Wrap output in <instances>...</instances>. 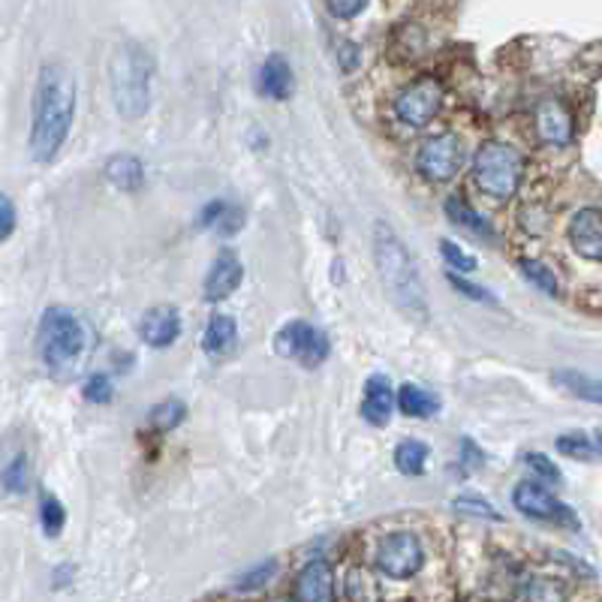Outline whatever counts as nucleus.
Returning a JSON list of instances; mask_svg holds the SVG:
<instances>
[{"instance_id": "nucleus-32", "label": "nucleus", "mask_w": 602, "mask_h": 602, "mask_svg": "<svg viewBox=\"0 0 602 602\" xmlns=\"http://www.w3.org/2000/svg\"><path fill=\"white\" fill-rule=\"evenodd\" d=\"M114 395L112 380L106 374H94L88 383H84V398L91 401V404H109Z\"/></svg>"}, {"instance_id": "nucleus-24", "label": "nucleus", "mask_w": 602, "mask_h": 602, "mask_svg": "<svg viewBox=\"0 0 602 602\" xmlns=\"http://www.w3.org/2000/svg\"><path fill=\"white\" fill-rule=\"evenodd\" d=\"M554 380H558L570 395L584 398V401H591V404H602V380H593V377L584 374H572V371H561Z\"/></svg>"}, {"instance_id": "nucleus-22", "label": "nucleus", "mask_w": 602, "mask_h": 602, "mask_svg": "<svg viewBox=\"0 0 602 602\" xmlns=\"http://www.w3.org/2000/svg\"><path fill=\"white\" fill-rule=\"evenodd\" d=\"M241 211L235 205H229V202H223V199H218V202H211V205L202 208V214H199V227L202 229H218V232H235V229H241Z\"/></svg>"}, {"instance_id": "nucleus-12", "label": "nucleus", "mask_w": 602, "mask_h": 602, "mask_svg": "<svg viewBox=\"0 0 602 602\" xmlns=\"http://www.w3.org/2000/svg\"><path fill=\"white\" fill-rule=\"evenodd\" d=\"M570 244L584 260H602V211L584 208L570 220Z\"/></svg>"}, {"instance_id": "nucleus-30", "label": "nucleus", "mask_w": 602, "mask_h": 602, "mask_svg": "<svg viewBox=\"0 0 602 602\" xmlns=\"http://www.w3.org/2000/svg\"><path fill=\"white\" fill-rule=\"evenodd\" d=\"M558 449H561L563 455L584 458V461H591V458L596 455V447L591 443V437L584 434H563L561 440H558Z\"/></svg>"}, {"instance_id": "nucleus-6", "label": "nucleus", "mask_w": 602, "mask_h": 602, "mask_svg": "<svg viewBox=\"0 0 602 602\" xmlns=\"http://www.w3.org/2000/svg\"><path fill=\"white\" fill-rule=\"evenodd\" d=\"M274 347H278V353L283 359H295L304 368H317L329 359V338L320 332V329H313L311 322H290V325H283L278 338H274Z\"/></svg>"}, {"instance_id": "nucleus-36", "label": "nucleus", "mask_w": 602, "mask_h": 602, "mask_svg": "<svg viewBox=\"0 0 602 602\" xmlns=\"http://www.w3.org/2000/svg\"><path fill=\"white\" fill-rule=\"evenodd\" d=\"M449 283L455 287L458 292H464V295H470V299H476V301H494V295H489V290H482V287H473V283L468 281H461L458 274H449Z\"/></svg>"}, {"instance_id": "nucleus-19", "label": "nucleus", "mask_w": 602, "mask_h": 602, "mask_svg": "<svg viewBox=\"0 0 602 602\" xmlns=\"http://www.w3.org/2000/svg\"><path fill=\"white\" fill-rule=\"evenodd\" d=\"M106 178H109L118 190L136 193V190L142 188V181H146V167H142L133 154H118L106 163Z\"/></svg>"}, {"instance_id": "nucleus-38", "label": "nucleus", "mask_w": 602, "mask_h": 602, "mask_svg": "<svg viewBox=\"0 0 602 602\" xmlns=\"http://www.w3.org/2000/svg\"><path fill=\"white\" fill-rule=\"evenodd\" d=\"M464 473H470V470H476V468H482V464H485V458H482V452H479L476 447H473V443H470V440H464Z\"/></svg>"}, {"instance_id": "nucleus-34", "label": "nucleus", "mask_w": 602, "mask_h": 602, "mask_svg": "<svg viewBox=\"0 0 602 602\" xmlns=\"http://www.w3.org/2000/svg\"><path fill=\"white\" fill-rule=\"evenodd\" d=\"M528 464L536 470L542 479H549V482H558V479H561V470H558V464H554L549 455H542V452H530Z\"/></svg>"}, {"instance_id": "nucleus-15", "label": "nucleus", "mask_w": 602, "mask_h": 602, "mask_svg": "<svg viewBox=\"0 0 602 602\" xmlns=\"http://www.w3.org/2000/svg\"><path fill=\"white\" fill-rule=\"evenodd\" d=\"M139 332H142V341L148 347H169V343L178 341V334H181V313L178 308H169V304H157L151 311L142 317V325H139Z\"/></svg>"}, {"instance_id": "nucleus-39", "label": "nucleus", "mask_w": 602, "mask_h": 602, "mask_svg": "<svg viewBox=\"0 0 602 602\" xmlns=\"http://www.w3.org/2000/svg\"><path fill=\"white\" fill-rule=\"evenodd\" d=\"M271 572H274V561H271L269 566H260V570L253 572V575H244V579L239 582V588H257V584H262L265 579H269Z\"/></svg>"}, {"instance_id": "nucleus-18", "label": "nucleus", "mask_w": 602, "mask_h": 602, "mask_svg": "<svg viewBox=\"0 0 602 602\" xmlns=\"http://www.w3.org/2000/svg\"><path fill=\"white\" fill-rule=\"evenodd\" d=\"M235 343H239V325L232 317L227 313H218L214 320L208 322L205 338H202V347H205V353L211 359H223L235 350Z\"/></svg>"}, {"instance_id": "nucleus-8", "label": "nucleus", "mask_w": 602, "mask_h": 602, "mask_svg": "<svg viewBox=\"0 0 602 602\" xmlns=\"http://www.w3.org/2000/svg\"><path fill=\"white\" fill-rule=\"evenodd\" d=\"M440 106H443V84L434 76L415 79L395 97L398 121H404L407 127H425L440 112Z\"/></svg>"}, {"instance_id": "nucleus-26", "label": "nucleus", "mask_w": 602, "mask_h": 602, "mask_svg": "<svg viewBox=\"0 0 602 602\" xmlns=\"http://www.w3.org/2000/svg\"><path fill=\"white\" fill-rule=\"evenodd\" d=\"M347 596L355 602L380 600V588H377L374 575H371L368 570H362V566H355V570L347 572Z\"/></svg>"}, {"instance_id": "nucleus-25", "label": "nucleus", "mask_w": 602, "mask_h": 602, "mask_svg": "<svg viewBox=\"0 0 602 602\" xmlns=\"http://www.w3.org/2000/svg\"><path fill=\"white\" fill-rule=\"evenodd\" d=\"M184 415H188V407L172 398V401H160V404L151 410V415H148V419H151V428H154V431H160V434H169L172 428H178L181 422H184Z\"/></svg>"}, {"instance_id": "nucleus-27", "label": "nucleus", "mask_w": 602, "mask_h": 602, "mask_svg": "<svg viewBox=\"0 0 602 602\" xmlns=\"http://www.w3.org/2000/svg\"><path fill=\"white\" fill-rule=\"evenodd\" d=\"M40 521L42 530H46V536H61L63 524H67V512H63L61 500L54 498V494H42L40 503Z\"/></svg>"}, {"instance_id": "nucleus-3", "label": "nucleus", "mask_w": 602, "mask_h": 602, "mask_svg": "<svg viewBox=\"0 0 602 602\" xmlns=\"http://www.w3.org/2000/svg\"><path fill=\"white\" fill-rule=\"evenodd\" d=\"M151 76H154V61L151 54L127 42L112 58L109 67V88H112L114 109L124 118H142L151 106Z\"/></svg>"}, {"instance_id": "nucleus-21", "label": "nucleus", "mask_w": 602, "mask_h": 602, "mask_svg": "<svg viewBox=\"0 0 602 602\" xmlns=\"http://www.w3.org/2000/svg\"><path fill=\"white\" fill-rule=\"evenodd\" d=\"M447 214H449V220L455 223V227L470 229L473 235H482V239H489V241L498 239V235H494V229H491L489 220L482 218L476 208L470 205L468 199H461V197L447 199Z\"/></svg>"}, {"instance_id": "nucleus-20", "label": "nucleus", "mask_w": 602, "mask_h": 602, "mask_svg": "<svg viewBox=\"0 0 602 602\" xmlns=\"http://www.w3.org/2000/svg\"><path fill=\"white\" fill-rule=\"evenodd\" d=\"M398 407H401V413L413 415V419H428V415L440 413V398L422 385L404 383L398 389Z\"/></svg>"}, {"instance_id": "nucleus-13", "label": "nucleus", "mask_w": 602, "mask_h": 602, "mask_svg": "<svg viewBox=\"0 0 602 602\" xmlns=\"http://www.w3.org/2000/svg\"><path fill=\"white\" fill-rule=\"evenodd\" d=\"M241 281H244V265L241 260L232 253V250H223L211 271H208L205 278V299L208 301H220L229 299L232 292L239 290Z\"/></svg>"}, {"instance_id": "nucleus-11", "label": "nucleus", "mask_w": 602, "mask_h": 602, "mask_svg": "<svg viewBox=\"0 0 602 602\" xmlns=\"http://www.w3.org/2000/svg\"><path fill=\"white\" fill-rule=\"evenodd\" d=\"M533 124L545 146H566L572 139V114L561 100H542L533 112Z\"/></svg>"}, {"instance_id": "nucleus-7", "label": "nucleus", "mask_w": 602, "mask_h": 602, "mask_svg": "<svg viewBox=\"0 0 602 602\" xmlns=\"http://www.w3.org/2000/svg\"><path fill=\"white\" fill-rule=\"evenodd\" d=\"M422 542L410 530H398L392 536H385L380 542V551H377V566L389 575V579H410L415 572L422 570Z\"/></svg>"}, {"instance_id": "nucleus-14", "label": "nucleus", "mask_w": 602, "mask_h": 602, "mask_svg": "<svg viewBox=\"0 0 602 602\" xmlns=\"http://www.w3.org/2000/svg\"><path fill=\"white\" fill-rule=\"evenodd\" d=\"M334 596V575L332 566L325 561H311L295 579L292 600L299 602H329Z\"/></svg>"}, {"instance_id": "nucleus-23", "label": "nucleus", "mask_w": 602, "mask_h": 602, "mask_svg": "<svg viewBox=\"0 0 602 602\" xmlns=\"http://www.w3.org/2000/svg\"><path fill=\"white\" fill-rule=\"evenodd\" d=\"M428 461V447L422 440H404L398 443L395 449V468L404 473V476H419L425 470Z\"/></svg>"}, {"instance_id": "nucleus-9", "label": "nucleus", "mask_w": 602, "mask_h": 602, "mask_svg": "<svg viewBox=\"0 0 602 602\" xmlns=\"http://www.w3.org/2000/svg\"><path fill=\"white\" fill-rule=\"evenodd\" d=\"M464 163V146L455 133H443L428 139L425 146L419 148L415 157V169L428 178V181H449Z\"/></svg>"}, {"instance_id": "nucleus-41", "label": "nucleus", "mask_w": 602, "mask_h": 602, "mask_svg": "<svg viewBox=\"0 0 602 602\" xmlns=\"http://www.w3.org/2000/svg\"><path fill=\"white\" fill-rule=\"evenodd\" d=\"M596 443H600V449H602V428H600V431H596Z\"/></svg>"}, {"instance_id": "nucleus-40", "label": "nucleus", "mask_w": 602, "mask_h": 602, "mask_svg": "<svg viewBox=\"0 0 602 602\" xmlns=\"http://www.w3.org/2000/svg\"><path fill=\"white\" fill-rule=\"evenodd\" d=\"M359 49H355L353 42H343V52H341V58H343V70H353V63H355V58H359Z\"/></svg>"}, {"instance_id": "nucleus-33", "label": "nucleus", "mask_w": 602, "mask_h": 602, "mask_svg": "<svg viewBox=\"0 0 602 602\" xmlns=\"http://www.w3.org/2000/svg\"><path fill=\"white\" fill-rule=\"evenodd\" d=\"M440 250H443V257H447V262L452 265V269L458 271H476V257H470L468 250H461L458 244H452V241H440Z\"/></svg>"}, {"instance_id": "nucleus-31", "label": "nucleus", "mask_w": 602, "mask_h": 602, "mask_svg": "<svg viewBox=\"0 0 602 602\" xmlns=\"http://www.w3.org/2000/svg\"><path fill=\"white\" fill-rule=\"evenodd\" d=\"M452 506H455L458 512H468V515H476V519H489V521H500V519H503V515H500L498 509L491 506L489 500L455 498V500H452Z\"/></svg>"}, {"instance_id": "nucleus-16", "label": "nucleus", "mask_w": 602, "mask_h": 602, "mask_svg": "<svg viewBox=\"0 0 602 602\" xmlns=\"http://www.w3.org/2000/svg\"><path fill=\"white\" fill-rule=\"evenodd\" d=\"M392 407H395V395H392V383L385 374H374L364 383L362 398V415L371 425H385L392 419Z\"/></svg>"}, {"instance_id": "nucleus-17", "label": "nucleus", "mask_w": 602, "mask_h": 602, "mask_svg": "<svg viewBox=\"0 0 602 602\" xmlns=\"http://www.w3.org/2000/svg\"><path fill=\"white\" fill-rule=\"evenodd\" d=\"M260 91L269 100H290L292 91H295V79H292L290 63L283 61L281 54H269L265 63L260 67Z\"/></svg>"}, {"instance_id": "nucleus-35", "label": "nucleus", "mask_w": 602, "mask_h": 602, "mask_svg": "<svg viewBox=\"0 0 602 602\" xmlns=\"http://www.w3.org/2000/svg\"><path fill=\"white\" fill-rule=\"evenodd\" d=\"M325 3H329V10L338 19H353V16H359L368 7V0H325Z\"/></svg>"}, {"instance_id": "nucleus-37", "label": "nucleus", "mask_w": 602, "mask_h": 602, "mask_svg": "<svg viewBox=\"0 0 602 602\" xmlns=\"http://www.w3.org/2000/svg\"><path fill=\"white\" fill-rule=\"evenodd\" d=\"M0 208H3V227H0V239L7 241L12 235V229H16V208H12V199L3 193L0 197Z\"/></svg>"}, {"instance_id": "nucleus-28", "label": "nucleus", "mask_w": 602, "mask_h": 602, "mask_svg": "<svg viewBox=\"0 0 602 602\" xmlns=\"http://www.w3.org/2000/svg\"><path fill=\"white\" fill-rule=\"evenodd\" d=\"M521 274L528 278L533 287L540 292H545V295H558V278H554V271L545 269L542 262L536 260H521Z\"/></svg>"}, {"instance_id": "nucleus-29", "label": "nucleus", "mask_w": 602, "mask_h": 602, "mask_svg": "<svg viewBox=\"0 0 602 602\" xmlns=\"http://www.w3.org/2000/svg\"><path fill=\"white\" fill-rule=\"evenodd\" d=\"M3 489L10 491V494H21V491L28 489V455L24 452H19L3 468Z\"/></svg>"}, {"instance_id": "nucleus-2", "label": "nucleus", "mask_w": 602, "mask_h": 602, "mask_svg": "<svg viewBox=\"0 0 602 602\" xmlns=\"http://www.w3.org/2000/svg\"><path fill=\"white\" fill-rule=\"evenodd\" d=\"M374 257L389 299L395 301L407 317L425 320V287L419 281V271H415L413 260H410V253H407V248L401 244V239L395 235V229L383 223V220L374 227Z\"/></svg>"}, {"instance_id": "nucleus-10", "label": "nucleus", "mask_w": 602, "mask_h": 602, "mask_svg": "<svg viewBox=\"0 0 602 602\" xmlns=\"http://www.w3.org/2000/svg\"><path fill=\"white\" fill-rule=\"evenodd\" d=\"M512 503L515 509H521L524 515L530 519H542V521H558V524H566V528L579 530V519L566 503L549 494L542 485H530V482H521L515 494H512Z\"/></svg>"}, {"instance_id": "nucleus-5", "label": "nucleus", "mask_w": 602, "mask_h": 602, "mask_svg": "<svg viewBox=\"0 0 602 602\" xmlns=\"http://www.w3.org/2000/svg\"><path fill=\"white\" fill-rule=\"evenodd\" d=\"M521 172H524V157L503 142H485L473 160V178L479 190L494 199L512 197L519 190Z\"/></svg>"}, {"instance_id": "nucleus-4", "label": "nucleus", "mask_w": 602, "mask_h": 602, "mask_svg": "<svg viewBox=\"0 0 602 602\" xmlns=\"http://www.w3.org/2000/svg\"><path fill=\"white\" fill-rule=\"evenodd\" d=\"M88 347V329L79 313L67 308H49L40 322V353L49 368L73 364Z\"/></svg>"}, {"instance_id": "nucleus-1", "label": "nucleus", "mask_w": 602, "mask_h": 602, "mask_svg": "<svg viewBox=\"0 0 602 602\" xmlns=\"http://www.w3.org/2000/svg\"><path fill=\"white\" fill-rule=\"evenodd\" d=\"M76 118V79L61 63L42 67L37 94H33L31 154L40 163L54 160L70 136Z\"/></svg>"}]
</instances>
